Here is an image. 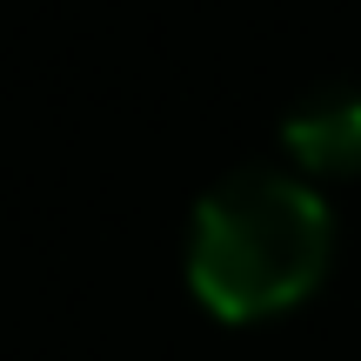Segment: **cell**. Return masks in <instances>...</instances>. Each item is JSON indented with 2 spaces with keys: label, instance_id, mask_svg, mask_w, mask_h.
Here are the masks:
<instances>
[{
  "label": "cell",
  "instance_id": "obj_2",
  "mask_svg": "<svg viewBox=\"0 0 361 361\" xmlns=\"http://www.w3.org/2000/svg\"><path fill=\"white\" fill-rule=\"evenodd\" d=\"M281 154L301 180L361 174V87H322L281 114Z\"/></svg>",
  "mask_w": 361,
  "mask_h": 361
},
{
  "label": "cell",
  "instance_id": "obj_1",
  "mask_svg": "<svg viewBox=\"0 0 361 361\" xmlns=\"http://www.w3.org/2000/svg\"><path fill=\"white\" fill-rule=\"evenodd\" d=\"M335 261V207L288 168H241L194 201L180 274L221 322H268L322 288Z\"/></svg>",
  "mask_w": 361,
  "mask_h": 361
}]
</instances>
